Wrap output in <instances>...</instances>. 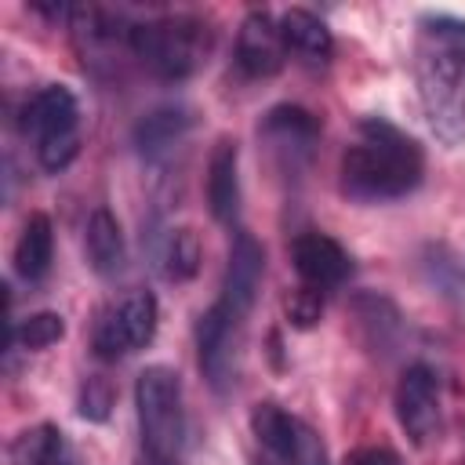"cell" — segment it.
<instances>
[{"mask_svg": "<svg viewBox=\"0 0 465 465\" xmlns=\"http://www.w3.org/2000/svg\"><path fill=\"white\" fill-rule=\"evenodd\" d=\"M421 29L429 36V44L450 51L458 62H465V22L461 18H450V15H425L421 18Z\"/></svg>", "mask_w": 465, "mask_h": 465, "instance_id": "obj_23", "label": "cell"}, {"mask_svg": "<svg viewBox=\"0 0 465 465\" xmlns=\"http://www.w3.org/2000/svg\"><path fill=\"white\" fill-rule=\"evenodd\" d=\"M7 461L11 465H80L65 432L51 421L22 429L7 447Z\"/></svg>", "mask_w": 465, "mask_h": 465, "instance_id": "obj_17", "label": "cell"}, {"mask_svg": "<svg viewBox=\"0 0 465 465\" xmlns=\"http://www.w3.org/2000/svg\"><path fill=\"white\" fill-rule=\"evenodd\" d=\"M65 334V323L58 312H33L18 323H7V341L18 349H47Z\"/></svg>", "mask_w": 465, "mask_h": 465, "instance_id": "obj_22", "label": "cell"}, {"mask_svg": "<svg viewBox=\"0 0 465 465\" xmlns=\"http://www.w3.org/2000/svg\"><path fill=\"white\" fill-rule=\"evenodd\" d=\"M283 309H287V320H291L298 331H309V327L323 316V291L302 283V287H294V291L287 294Z\"/></svg>", "mask_w": 465, "mask_h": 465, "instance_id": "obj_24", "label": "cell"}, {"mask_svg": "<svg viewBox=\"0 0 465 465\" xmlns=\"http://www.w3.org/2000/svg\"><path fill=\"white\" fill-rule=\"evenodd\" d=\"M425 171L421 145L381 116L360 124V138L341 156V193L360 203L400 200L418 189Z\"/></svg>", "mask_w": 465, "mask_h": 465, "instance_id": "obj_1", "label": "cell"}, {"mask_svg": "<svg viewBox=\"0 0 465 465\" xmlns=\"http://www.w3.org/2000/svg\"><path fill=\"white\" fill-rule=\"evenodd\" d=\"M243 316H236L222 298L200 312L196 320V360L214 392H225L236 374V341H240Z\"/></svg>", "mask_w": 465, "mask_h": 465, "instance_id": "obj_9", "label": "cell"}, {"mask_svg": "<svg viewBox=\"0 0 465 465\" xmlns=\"http://www.w3.org/2000/svg\"><path fill=\"white\" fill-rule=\"evenodd\" d=\"M396 421L414 447H429L440 436V378L429 363H411L396 381Z\"/></svg>", "mask_w": 465, "mask_h": 465, "instance_id": "obj_8", "label": "cell"}, {"mask_svg": "<svg viewBox=\"0 0 465 465\" xmlns=\"http://www.w3.org/2000/svg\"><path fill=\"white\" fill-rule=\"evenodd\" d=\"M156 298L149 291H134L124 302H116L113 309H105V316L94 327V352L102 360H116L127 356L134 349H145L156 334Z\"/></svg>", "mask_w": 465, "mask_h": 465, "instance_id": "obj_7", "label": "cell"}, {"mask_svg": "<svg viewBox=\"0 0 465 465\" xmlns=\"http://www.w3.org/2000/svg\"><path fill=\"white\" fill-rule=\"evenodd\" d=\"M345 465H400V458L389 447H360V450L349 454Z\"/></svg>", "mask_w": 465, "mask_h": 465, "instance_id": "obj_26", "label": "cell"}, {"mask_svg": "<svg viewBox=\"0 0 465 465\" xmlns=\"http://www.w3.org/2000/svg\"><path fill=\"white\" fill-rule=\"evenodd\" d=\"M207 207L214 222L232 225L240 214V149L232 138H218L207 160Z\"/></svg>", "mask_w": 465, "mask_h": 465, "instance_id": "obj_14", "label": "cell"}, {"mask_svg": "<svg viewBox=\"0 0 465 465\" xmlns=\"http://www.w3.org/2000/svg\"><path fill=\"white\" fill-rule=\"evenodd\" d=\"M254 465H262V461H254Z\"/></svg>", "mask_w": 465, "mask_h": 465, "instance_id": "obj_27", "label": "cell"}, {"mask_svg": "<svg viewBox=\"0 0 465 465\" xmlns=\"http://www.w3.org/2000/svg\"><path fill=\"white\" fill-rule=\"evenodd\" d=\"M189 127H193V113L185 105H178V102L156 105L134 124V149L145 160H160L185 138Z\"/></svg>", "mask_w": 465, "mask_h": 465, "instance_id": "obj_15", "label": "cell"}, {"mask_svg": "<svg viewBox=\"0 0 465 465\" xmlns=\"http://www.w3.org/2000/svg\"><path fill=\"white\" fill-rule=\"evenodd\" d=\"M262 276H265V251L262 243L236 229L232 232V243H229V262H225V280H222V302L247 320L254 298H258V287H262Z\"/></svg>", "mask_w": 465, "mask_h": 465, "instance_id": "obj_12", "label": "cell"}, {"mask_svg": "<svg viewBox=\"0 0 465 465\" xmlns=\"http://www.w3.org/2000/svg\"><path fill=\"white\" fill-rule=\"evenodd\" d=\"M283 62H287V44L280 33V18H272L269 11H251L236 33V65L247 76L265 80L276 76Z\"/></svg>", "mask_w": 465, "mask_h": 465, "instance_id": "obj_10", "label": "cell"}, {"mask_svg": "<svg viewBox=\"0 0 465 465\" xmlns=\"http://www.w3.org/2000/svg\"><path fill=\"white\" fill-rule=\"evenodd\" d=\"M251 432L283 465H327L323 440L302 418H294L291 411H283L272 400L254 403V411H251Z\"/></svg>", "mask_w": 465, "mask_h": 465, "instance_id": "obj_6", "label": "cell"}, {"mask_svg": "<svg viewBox=\"0 0 465 465\" xmlns=\"http://www.w3.org/2000/svg\"><path fill=\"white\" fill-rule=\"evenodd\" d=\"M200 258H203V247H200V236L182 225V229H171L167 243H163V276L174 280V283H185L200 272Z\"/></svg>", "mask_w": 465, "mask_h": 465, "instance_id": "obj_21", "label": "cell"}, {"mask_svg": "<svg viewBox=\"0 0 465 465\" xmlns=\"http://www.w3.org/2000/svg\"><path fill=\"white\" fill-rule=\"evenodd\" d=\"M51 258H54V229H51V218L47 214H29L22 232H18V243H15V272L29 283L44 280L47 269H51Z\"/></svg>", "mask_w": 465, "mask_h": 465, "instance_id": "obj_19", "label": "cell"}, {"mask_svg": "<svg viewBox=\"0 0 465 465\" xmlns=\"http://www.w3.org/2000/svg\"><path fill=\"white\" fill-rule=\"evenodd\" d=\"M291 262H294L302 283L320 287V291L345 283L349 272H352V258H349V251H345L334 236L316 232V229L294 236V243H291Z\"/></svg>", "mask_w": 465, "mask_h": 465, "instance_id": "obj_11", "label": "cell"}, {"mask_svg": "<svg viewBox=\"0 0 465 465\" xmlns=\"http://www.w3.org/2000/svg\"><path fill=\"white\" fill-rule=\"evenodd\" d=\"M352 309H356V320H360V331L367 338V345L378 352V349H389L400 334V312L389 298L381 294H356L352 298Z\"/></svg>", "mask_w": 465, "mask_h": 465, "instance_id": "obj_20", "label": "cell"}, {"mask_svg": "<svg viewBox=\"0 0 465 465\" xmlns=\"http://www.w3.org/2000/svg\"><path fill=\"white\" fill-rule=\"evenodd\" d=\"M113 400H116V392H113L109 378L91 374V378L80 385V400H76L80 418H87V421H105L109 411H113Z\"/></svg>", "mask_w": 465, "mask_h": 465, "instance_id": "obj_25", "label": "cell"}, {"mask_svg": "<svg viewBox=\"0 0 465 465\" xmlns=\"http://www.w3.org/2000/svg\"><path fill=\"white\" fill-rule=\"evenodd\" d=\"M280 33L287 51H294L302 62L309 65H327L334 54V36L327 29V22L305 7H291L280 15Z\"/></svg>", "mask_w": 465, "mask_h": 465, "instance_id": "obj_16", "label": "cell"}, {"mask_svg": "<svg viewBox=\"0 0 465 465\" xmlns=\"http://www.w3.org/2000/svg\"><path fill=\"white\" fill-rule=\"evenodd\" d=\"M134 414L142 450L153 465H174L185 440V411H182V381L171 367L153 363L134 381Z\"/></svg>", "mask_w": 465, "mask_h": 465, "instance_id": "obj_2", "label": "cell"}, {"mask_svg": "<svg viewBox=\"0 0 465 465\" xmlns=\"http://www.w3.org/2000/svg\"><path fill=\"white\" fill-rule=\"evenodd\" d=\"M18 127L33 134L44 171H65L80 153V105L62 84L40 87L18 113Z\"/></svg>", "mask_w": 465, "mask_h": 465, "instance_id": "obj_4", "label": "cell"}, {"mask_svg": "<svg viewBox=\"0 0 465 465\" xmlns=\"http://www.w3.org/2000/svg\"><path fill=\"white\" fill-rule=\"evenodd\" d=\"M174 465H178V461H174Z\"/></svg>", "mask_w": 465, "mask_h": 465, "instance_id": "obj_28", "label": "cell"}, {"mask_svg": "<svg viewBox=\"0 0 465 465\" xmlns=\"http://www.w3.org/2000/svg\"><path fill=\"white\" fill-rule=\"evenodd\" d=\"M258 134L280 156H291V163H294V160H305L312 153V142L320 138V120L305 105H272L262 116Z\"/></svg>", "mask_w": 465, "mask_h": 465, "instance_id": "obj_13", "label": "cell"}, {"mask_svg": "<svg viewBox=\"0 0 465 465\" xmlns=\"http://www.w3.org/2000/svg\"><path fill=\"white\" fill-rule=\"evenodd\" d=\"M131 51L134 58L160 80H185L203 65L207 54V33L196 18L167 15L153 22L131 25Z\"/></svg>", "mask_w": 465, "mask_h": 465, "instance_id": "obj_3", "label": "cell"}, {"mask_svg": "<svg viewBox=\"0 0 465 465\" xmlns=\"http://www.w3.org/2000/svg\"><path fill=\"white\" fill-rule=\"evenodd\" d=\"M84 243H87V262L98 276H116L124 269V229L116 222V214L109 207H94L84 229Z\"/></svg>", "mask_w": 465, "mask_h": 465, "instance_id": "obj_18", "label": "cell"}, {"mask_svg": "<svg viewBox=\"0 0 465 465\" xmlns=\"http://www.w3.org/2000/svg\"><path fill=\"white\" fill-rule=\"evenodd\" d=\"M418 98L432 134L443 145H458L465 138V62L425 44L418 51Z\"/></svg>", "mask_w": 465, "mask_h": 465, "instance_id": "obj_5", "label": "cell"}]
</instances>
